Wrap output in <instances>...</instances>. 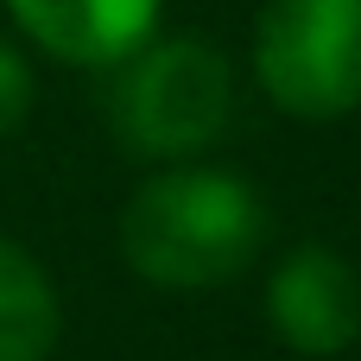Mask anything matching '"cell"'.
<instances>
[{"instance_id": "cell-1", "label": "cell", "mask_w": 361, "mask_h": 361, "mask_svg": "<svg viewBox=\"0 0 361 361\" xmlns=\"http://www.w3.org/2000/svg\"><path fill=\"white\" fill-rule=\"evenodd\" d=\"M267 203L247 178L216 165H171L121 209V260L165 292H209L254 267Z\"/></svg>"}, {"instance_id": "cell-2", "label": "cell", "mask_w": 361, "mask_h": 361, "mask_svg": "<svg viewBox=\"0 0 361 361\" xmlns=\"http://www.w3.org/2000/svg\"><path fill=\"white\" fill-rule=\"evenodd\" d=\"M108 70V127L133 159L184 165L216 146L235 114V70L209 38H146Z\"/></svg>"}, {"instance_id": "cell-3", "label": "cell", "mask_w": 361, "mask_h": 361, "mask_svg": "<svg viewBox=\"0 0 361 361\" xmlns=\"http://www.w3.org/2000/svg\"><path fill=\"white\" fill-rule=\"evenodd\" d=\"M260 89L298 121L361 108V0H267L254 25Z\"/></svg>"}, {"instance_id": "cell-4", "label": "cell", "mask_w": 361, "mask_h": 361, "mask_svg": "<svg viewBox=\"0 0 361 361\" xmlns=\"http://www.w3.org/2000/svg\"><path fill=\"white\" fill-rule=\"evenodd\" d=\"M267 324L292 355L330 361L361 343V273L324 241H298L273 286H267Z\"/></svg>"}, {"instance_id": "cell-5", "label": "cell", "mask_w": 361, "mask_h": 361, "mask_svg": "<svg viewBox=\"0 0 361 361\" xmlns=\"http://www.w3.org/2000/svg\"><path fill=\"white\" fill-rule=\"evenodd\" d=\"M6 13L38 51L89 70L121 63L159 25V0H6Z\"/></svg>"}, {"instance_id": "cell-6", "label": "cell", "mask_w": 361, "mask_h": 361, "mask_svg": "<svg viewBox=\"0 0 361 361\" xmlns=\"http://www.w3.org/2000/svg\"><path fill=\"white\" fill-rule=\"evenodd\" d=\"M63 311H57V286L51 273L0 235V361H44L57 349Z\"/></svg>"}, {"instance_id": "cell-7", "label": "cell", "mask_w": 361, "mask_h": 361, "mask_svg": "<svg viewBox=\"0 0 361 361\" xmlns=\"http://www.w3.org/2000/svg\"><path fill=\"white\" fill-rule=\"evenodd\" d=\"M32 95H38V82H32V63L0 38V140L32 114Z\"/></svg>"}]
</instances>
